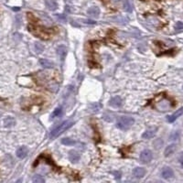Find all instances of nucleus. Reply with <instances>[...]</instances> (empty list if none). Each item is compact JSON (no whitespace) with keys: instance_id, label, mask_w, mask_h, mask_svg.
Instances as JSON below:
<instances>
[{"instance_id":"obj_28","label":"nucleus","mask_w":183,"mask_h":183,"mask_svg":"<svg viewBox=\"0 0 183 183\" xmlns=\"http://www.w3.org/2000/svg\"><path fill=\"white\" fill-rule=\"evenodd\" d=\"M83 22L86 23V24H91V25H94V24H96V21H94V20H91V19L83 20Z\"/></svg>"},{"instance_id":"obj_19","label":"nucleus","mask_w":183,"mask_h":183,"mask_svg":"<svg viewBox=\"0 0 183 183\" xmlns=\"http://www.w3.org/2000/svg\"><path fill=\"white\" fill-rule=\"evenodd\" d=\"M32 181L34 183H44L45 180H44V178L40 175H35L33 178H32Z\"/></svg>"},{"instance_id":"obj_20","label":"nucleus","mask_w":183,"mask_h":183,"mask_svg":"<svg viewBox=\"0 0 183 183\" xmlns=\"http://www.w3.org/2000/svg\"><path fill=\"white\" fill-rule=\"evenodd\" d=\"M75 143L76 142L71 138H62L61 139V144L65 145V146H72V145H75Z\"/></svg>"},{"instance_id":"obj_7","label":"nucleus","mask_w":183,"mask_h":183,"mask_svg":"<svg viewBox=\"0 0 183 183\" xmlns=\"http://www.w3.org/2000/svg\"><path fill=\"white\" fill-rule=\"evenodd\" d=\"M133 175L135 178H137V179H141V178H143L146 175V169L144 168H139V167H137V168L134 169Z\"/></svg>"},{"instance_id":"obj_15","label":"nucleus","mask_w":183,"mask_h":183,"mask_svg":"<svg viewBox=\"0 0 183 183\" xmlns=\"http://www.w3.org/2000/svg\"><path fill=\"white\" fill-rule=\"evenodd\" d=\"M175 150H176V145L175 144L169 145V146H168L165 149V152H164L165 157H169L170 155H172L175 152Z\"/></svg>"},{"instance_id":"obj_26","label":"nucleus","mask_w":183,"mask_h":183,"mask_svg":"<svg viewBox=\"0 0 183 183\" xmlns=\"http://www.w3.org/2000/svg\"><path fill=\"white\" fill-rule=\"evenodd\" d=\"M56 17H57V18L60 20V21H61V22H66V18L64 17L63 15H60V14H57L56 15Z\"/></svg>"},{"instance_id":"obj_24","label":"nucleus","mask_w":183,"mask_h":183,"mask_svg":"<svg viewBox=\"0 0 183 183\" xmlns=\"http://www.w3.org/2000/svg\"><path fill=\"white\" fill-rule=\"evenodd\" d=\"M175 29L177 30H181L183 29V22H177L176 25H175Z\"/></svg>"},{"instance_id":"obj_18","label":"nucleus","mask_w":183,"mask_h":183,"mask_svg":"<svg viewBox=\"0 0 183 183\" xmlns=\"http://www.w3.org/2000/svg\"><path fill=\"white\" fill-rule=\"evenodd\" d=\"M61 114H62V108H61V107H57V108L53 111V113L51 114V119H53V118H56L58 116H60Z\"/></svg>"},{"instance_id":"obj_23","label":"nucleus","mask_w":183,"mask_h":183,"mask_svg":"<svg viewBox=\"0 0 183 183\" xmlns=\"http://www.w3.org/2000/svg\"><path fill=\"white\" fill-rule=\"evenodd\" d=\"M35 51L37 53H41L44 51V48L40 44V43H35Z\"/></svg>"},{"instance_id":"obj_4","label":"nucleus","mask_w":183,"mask_h":183,"mask_svg":"<svg viewBox=\"0 0 183 183\" xmlns=\"http://www.w3.org/2000/svg\"><path fill=\"white\" fill-rule=\"evenodd\" d=\"M152 158H153L152 151H151V150H149V149L143 150V151L141 152V154H140V161L144 164H147L148 162H150V161L152 160Z\"/></svg>"},{"instance_id":"obj_12","label":"nucleus","mask_w":183,"mask_h":183,"mask_svg":"<svg viewBox=\"0 0 183 183\" xmlns=\"http://www.w3.org/2000/svg\"><path fill=\"white\" fill-rule=\"evenodd\" d=\"M123 104V101H122V98L119 97V96H115V97L111 98L110 100V105H112L113 107H115V108H117V107H120Z\"/></svg>"},{"instance_id":"obj_6","label":"nucleus","mask_w":183,"mask_h":183,"mask_svg":"<svg viewBox=\"0 0 183 183\" xmlns=\"http://www.w3.org/2000/svg\"><path fill=\"white\" fill-rule=\"evenodd\" d=\"M161 176H162L163 179L169 180V179H171V178H173L174 172L170 168H169V167H166V168H164L162 171H161Z\"/></svg>"},{"instance_id":"obj_11","label":"nucleus","mask_w":183,"mask_h":183,"mask_svg":"<svg viewBox=\"0 0 183 183\" xmlns=\"http://www.w3.org/2000/svg\"><path fill=\"white\" fill-rule=\"evenodd\" d=\"M182 114H183V107H181V108H180L179 110H177L174 114H172L171 115L168 116V121L169 123H173L174 121H176L177 118H179Z\"/></svg>"},{"instance_id":"obj_17","label":"nucleus","mask_w":183,"mask_h":183,"mask_svg":"<svg viewBox=\"0 0 183 183\" xmlns=\"http://www.w3.org/2000/svg\"><path fill=\"white\" fill-rule=\"evenodd\" d=\"M15 124H16V121L13 117H8L6 118V119L4 120V126H6V127H11L13 126H15Z\"/></svg>"},{"instance_id":"obj_16","label":"nucleus","mask_w":183,"mask_h":183,"mask_svg":"<svg viewBox=\"0 0 183 183\" xmlns=\"http://www.w3.org/2000/svg\"><path fill=\"white\" fill-rule=\"evenodd\" d=\"M87 13L92 17H98L100 14V9L97 7H92L87 10Z\"/></svg>"},{"instance_id":"obj_29","label":"nucleus","mask_w":183,"mask_h":183,"mask_svg":"<svg viewBox=\"0 0 183 183\" xmlns=\"http://www.w3.org/2000/svg\"><path fill=\"white\" fill-rule=\"evenodd\" d=\"M179 159H180V165H181V167L183 168V152L180 154V158H179Z\"/></svg>"},{"instance_id":"obj_3","label":"nucleus","mask_w":183,"mask_h":183,"mask_svg":"<svg viewBox=\"0 0 183 183\" xmlns=\"http://www.w3.org/2000/svg\"><path fill=\"white\" fill-rule=\"evenodd\" d=\"M171 102L169 100H168L167 98H163L161 101H159L158 103L156 105V107L159 110V111H169L171 108Z\"/></svg>"},{"instance_id":"obj_25","label":"nucleus","mask_w":183,"mask_h":183,"mask_svg":"<svg viewBox=\"0 0 183 183\" xmlns=\"http://www.w3.org/2000/svg\"><path fill=\"white\" fill-rule=\"evenodd\" d=\"M179 138V133L178 132H174L173 134L171 135V136L169 137V139L170 140H176V139Z\"/></svg>"},{"instance_id":"obj_21","label":"nucleus","mask_w":183,"mask_h":183,"mask_svg":"<svg viewBox=\"0 0 183 183\" xmlns=\"http://www.w3.org/2000/svg\"><path fill=\"white\" fill-rule=\"evenodd\" d=\"M124 8H125V10L126 12H132L133 10V7L131 3L128 1V0H126L125 2H124Z\"/></svg>"},{"instance_id":"obj_10","label":"nucleus","mask_w":183,"mask_h":183,"mask_svg":"<svg viewBox=\"0 0 183 183\" xmlns=\"http://www.w3.org/2000/svg\"><path fill=\"white\" fill-rule=\"evenodd\" d=\"M17 157L19 158H26L29 154V149L27 147H20L18 150H17Z\"/></svg>"},{"instance_id":"obj_5","label":"nucleus","mask_w":183,"mask_h":183,"mask_svg":"<svg viewBox=\"0 0 183 183\" xmlns=\"http://www.w3.org/2000/svg\"><path fill=\"white\" fill-rule=\"evenodd\" d=\"M158 131V127H151V128H149L147 129V130H146L143 135H142V137L144 139H150V138H152L154 137V136L156 135V133H157Z\"/></svg>"},{"instance_id":"obj_8","label":"nucleus","mask_w":183,"mask_h":183,"mask_svg":"<svg viewBox=\"0 0 183 183\" xmlns=\"http://www.w3.org/2000/svg\"><path fill=\"white\" fill-rule=\"evenodd\" d=\"M80 158H81L80 154L75 151V150H71L69 152V159L72 163H77L80 160Z\"/></svg>"},{"instance_id":"obj_9","label":"nucleus","mask_w":183,"mask_h":183,"mask_svg":"<svg viewBox=\"0 0 183 183\" xmlns=\"http://www.w3.org/2000/svg\"><path fill=\"white\" fill-rule=\"evenodd\" d=\"M67 48L65 46H60V47H58V49H57V53H58V55L59 57H60V59L61 61H64L65 60V58L67 56Z\"/></svg>"},{"instance_id":"obj_13","label":"nucleus","mask_w":183,"mask_h":183,"mask_svg":"<svg viewBox=\"0 0 183 183\" xmlns=\"http://www.w3.org/2000/svg\"><path fill=\"white\" fill-rule=\"evenodd\" d=\"M40 64L43 68H46V69H51L54 67V63L51 62L49 60H47V59H40Z\"/></svg>"},{"instance_id":"obj_2","label":"nucleus","mask_w":183,"mask_h":183,"mask_svg":"<svg viewBox=\"0 0 183 183\" xmlns=\"http://www.w3.org/2000/svg\"><path fill=\"white\" fill-rule=\"evenodd\" d=\"M135 124V119L130 116H122L119 118V120L116 123L117 128L121 130H127Z\"/></svg>"},{"instance_id":"obj_22","label":"nucleus","mask_w":183,"mask_h":183,"mask_svg":"<svg viewBox=\"0 0 183 183\" xmlns=\"http://www.w3.org/2000/svg\"><path fill=\"white\" fill-rule=\"evenodd\" d=\"M101 104L99 103H95V104H93L91 105V109H92V112H94V113H96V112H98L100 109H101Z\"/></svg>"},{"instance_id":"obj_14","label":"nucleus","mask_w":183,"mask_h":183,"mask_svg":"<svg viewBox=\"0 0 183 183\" xmlns=\"http://www.w3.org/2000/svg\"><path fill=\"white\" fill-rule=\"evenodd\" d=\"M45 5H46L47 8L51 10V11H54V10H56L58 8V4L55 0H46Z\"/></svg>"},{"instance_id":"obj_1","label":"nucleus","mask_w":183,"mask_h":183,"mask_svg":"<svg viewBox=\"0 0 183 183\" xmlns=\"http://www.w3.org/2000/svg\"><path fill=\"white\" fill-rule=\"evenodd\" d=\"M73 122L71 121H64L63 123H61V125H59L56 128H54L51 133V138H55L57 137L60 136L61 134H62L63 132H65L67 129H69L70 127H72L73 125Z\"/></svg>"},{"instance_id":"obj_30","label":"nucleus","mask_w":183,"mask_h":183,"mask_svg":"<svg viewBox=\"0 0 183 183\" xmlns=\"http://www.w3.org/2000/svg\"><path fill=\"white\" fill-rule=\"evenodd\" d=\"M13 9H14V10H16V11H18V10H19V8H14Z\"/></svg>"},{"instance_id":"obj_27","label":"nucleus","mask_w":183,"mask_h":183,"mask_svg":"<svg viewBox=\"0 0 183 183\" xmlns=\"http://www.w3.org/2000/svg\"><path fill=\"white\" fill-rule=\"evenodd\" d=\"M112 173H113V175H114V176L115 177L116 180L120 179V178H121V175H122L120 171H113Z\"/></svg>"}]
</instances>
